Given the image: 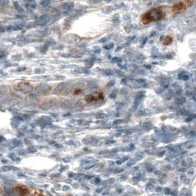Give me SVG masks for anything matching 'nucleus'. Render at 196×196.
Here are the masks:
<instances>
[{
  "label": "nucleus",
  "mask_w": 196,
  "mask_h": 196,
  "mask_svg": "<svg viewBox=\"0 0 196 196\" xmlns=\"http://www.w3.org/2000/svg\"><path fill=\"white\" fill-rule=\"evenodd\" d=\"M162 16V14L160 10H158V9H153V10H151L147 14H145L144 16H143L142 22L144 25H147V24L151 22V21H158V20L161 19Z\"/></svg>",
  "instance_id": "obj_1"
},
{
  "label": "nucleus",
  "mask_w": 196,
  "mask_h": 196,
  "mask_svg": "<svg viewBox=\"0 0 196 196\" xmlns=\"http://www.w3.org/2000/svg\"><path fill=\"white\" fill-rule=\"evenodd\" d=\"M14 190L18 195H33L34 190L31 191L29 188L27 186H22V185H18L14 187Z\"/></svg>",
  "instance_id": "obj_2"
},
{
  "label": "nucleus",
  "mask_w": 196,
  "mask_h": 196,
  "mask_svg": "<svg viewBox=\"0 0 196 196\" xmlns=\"http://www.w3.org/2000/svg\"><path fill=\"white\" fill-rule=\"evenodd\" d=\"M105 98V95L102 92H99L97 94H91L87 95L85 98V100L87 102H94V101H98V100H103Z\"/></svg>",
  "instance_id": "obj_3"
},
{
  "label": "nucleus",
  "mask_w": 196,
  "mask_h": 196,
  "mask_svg": "<svg viewBox=\"0 0 196 196\" xmlns=\"http://www.w3.org/2000/svg\"><path fill=\"white\" fill-rule=\"evenodd\" d=\"M73 7H74V3L70 2H69L63 3V4L60 5V8H61L63 10H64L65 12L71 11L72 9L73 8Z\"/></svg>",
  "instance_id": "obj_4"
},
{
  "label": "nucleus",
  "mask_w": 196,
  "mask_h": 196,
  "mask_svg": "<svg viewBox=\"0 0 196 196\" xmlns=\"http://www.w3.org/2000/svg\"><path fill=\"white\" fill-rule=\"evenodd\" d=\"M185 4L184 2H181V3H179V4L175 5V6H174L173 8V10L175 12H179L181 11V10H184V9L185 8Z\"/></svg>",
  "instance_id": "obj_5"
},
{
  "label": "nucleus",
  "mask_w": 196,
  "mask_h": 196,
  "mask_svg": "<svg viewBox=\"0 0 196 196\" xmlns=\"http://www.w3.org/2000/svg\"><path fill=\"white\" fill-rule=\"evenodd\" d=\"M172 42H173V38L170 37V36H167L164 39V41H163V44L165 46H168L171 44Z\"/></svg>",
  "instance_id": "obj_6"
},
{
  "label": "nucleus",
  "mask_w": 196,
  "mask_h": 196,
  "mask_svg": "<svg viewBox=\"0 0 196 196\" xmlns=\"http://www.w3.org/2000/svg\"><path fill=\"white\" fill-rule=\"evenodd\" d=\"M113 10H114V8H113V7H111V6H109V7H107L106 8L104 9V12L106 13H111Z\"/></svg>",
  "instance_id": "obj_7"
},
{
  "label": "nucleus",
  "mask_w": 196,
  "mask_h": 196,
  "mask_svg": "<svg viewBox=\"0 0 196 196\" xmlns=\"http://www.w3.org/2000/svg\"><path fill=\"white\" fill-rule=\"evenodd\" d=\"M82 92V91L80 90V89H75V90L74 91V94H80V93Z\"/></svg>",
  "instance_id": "obj_8"
},
{
  "label": "nucleus",
  "mask_w": 196,
  "mask_h": 196,
  "mask_svg": "<svg viewBox=\"0 0 196 196\" xmlns=\"http://www.w3.org/2000/svg\"><path fill=\"white\" fill-rule=\"evenodd\" d=\"M102 0H92V1H91V3H92V4H96V3H100L101 2Z\"/></svg>",
  "instance_id": "obj_9"
},
{
  "label": "nucleus",
  "mask_w": 196,
  "mask_h": 196,
  "mask_svg": "<svg viewBox=\"0 0 196 196\" xmlns=\"http://www.w3.org/2000/svg\"><path fill=\"white\" fill-rule=\"evenodd\" d=\"M167 2L169 3V4H172V3L178 1V0H166Z\"/></svg>",
  "instance_id": "obj_10"
},
{
  "label": "nucleus",
  "mask_w": 196,
  "mask_h": 196,
  "mask_svg": "<svg viewBox=\"0 0 196 196\" xmlns=\"http://www.w3.org/2000/svg\"><path fill=\"white\" fill-rule=\"evenodd\" d=\"M162 2H163V0H157L156 2H155V4L156 5H159V4H160V3H162Z\"/></svg>",
  "instance_id": "obj_11"
},
{
  "label": "nucleus",
  "mask_w": 196,
  "mask_h": 196,
  "mask_svg": "<svg viewBox=\"0 0 196 196\" xmlns=\"http://www.w3.org/2000/svg\"><path fill=\"white\" fill-rule=\"evenodd\" d=\"M122 5H123V4H117V5H116V7L117 8H122Z\"/></svg>",
  "instance_id": "obj_12"
},
{
  "label": "nucleus",
  "mask_w": 196,
  "mask_h": 196,
  "mask_svg": "<svg viewBox=\"0 0 196 196\" xmlns=\"http://www.w3.org/2000/svg\"><path fill=\"white\" fill-rule=\"evenodd\" d=\"M49 2H50L49 1H44L43 3H42V4H43V5H47V4H49Z\"/></svg>",
  "instance_id": "obj_13"
},
{
  "label": "nucleus",
  "mask_w": 196,
  "mask_h": 196,
  "mask_svg": "<svg viewBox=\"0 0 196 196\" xmlns=\"http://www.w3.org/2000/svg\"><path fill=\"white\" fill-rule=\"evenodd\" d=\"M60 1H62V0H60Z\"/></svg>",
  "instance_id": "obj_14"
}]
</instances>
